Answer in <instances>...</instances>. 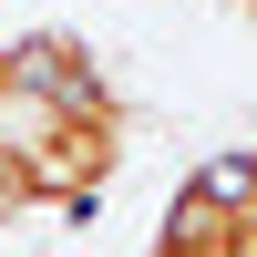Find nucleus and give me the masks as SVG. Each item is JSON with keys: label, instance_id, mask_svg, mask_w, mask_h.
<instances>
[{"label": "nucleus", "instance_id": "f257e3e1", "mask_svg": "<svg viewBox=\"0 0 257 257\" xmlns=\"http://www.w3.org/2000/svg\"><path fill=\"white\" fill-rule=\"evenodd\" d=\"M237 11H247V21H257V0H237Z\"/></svg>", "mask_w": 257, "mask_h": 257}]
</instances>
